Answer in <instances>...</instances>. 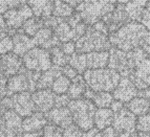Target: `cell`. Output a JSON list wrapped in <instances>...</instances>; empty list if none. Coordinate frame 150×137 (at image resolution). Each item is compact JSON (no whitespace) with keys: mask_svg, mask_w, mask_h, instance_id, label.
Returning <instances> with one entry per match:
<instances>
[{"mask_svg":"<svg viewBox=\"0 0 150 137\" xmlns=\"http://www.w3.org/2000/svg\"><path fill=\"white\" fill-rule=\"evenodd\" d=\"M50 58H52V62L56 66L59 67H63L65 65H67L69 63V57L64 53L60 46H55V47L50 48Z\"/></svg>","mask_w":150,"mask_h":137,"instance_id":"32","label":"cell"},{"mask_svg":"<svg viewBox=\"0 0 150 137\" xmlns=\"http://www.w3.org/2000/svg\"><path fill=\"white\" fill-rule=\"evenodd\" d=\"M23 67H24V64H23L22 57L16 55L13 51L5 55H1L0 70L8 79L19 73Z\"/></svg>","mask_w":150,"mask_h":137,"instance_id":"13","label":"cell"},{"mask_svg":"<svg viewBox=\"0 0 150 137\" xmlns=\"http://www.w3.org/2000/svg\"><path fill=\"white\" fill-rule=\"evenodd\" d=\"M64 129L57 125L48 122L43 129V137H62Z\"/></svg>","mask_w":150,"mask_h":137,"instance_id":"35","label":"cell"},{"mask_svg":"<svg viewBox=\"0 0 150 137\" xmlns=\"http://www.w3.org/2000/svg\"><path fill=\"white\" fill-rule=\"evenodd\" d=\"M138 93L139 89L135 87L132 81L130 80L129 77H122L119 85L113 90L112 95L115 97V100H120L124 104H127L135 96H138Z\"/></svg>","mask_w":150,"mask_h":137,"instance_id":"14","label":"cell"},{"mask_svg":"<svg viewBox=\"0 0 150 137\" xmlns=\"http://www.w3.org/2000/svg\"><path fill=\"white\" fill-rule=\"evenodd\" d=\"M137 115L124 107L115 113L112 127L119 137H130L137 130Z\"/></svg>","mask_w":150,"mask_h":137,"instance_id":"9","label":"cell"},{"mask_svg":"<svg viewBox=\"0 0 150 137\" xmlns=\"http://www.w3.org/2000/svg\"><path fill=\"white\" fill-rule=\"evenodd\" d=\"M62 73V67L53 65L48 70L41 73L40 79L37 83V89H52L54 82Z\"/></svg>","mask_w":150,"mask_h":137,"instance_id":"22","label":"cell"},{"mask_svg":"<svg viewBox=\"0 0 150 137\" xmlns=\"http://www.w3.org/2000/svg\"><path fill=\"white\" fill-rule=\"evenodd\" d=\"M61 49L64 51V53L68 57L70 56H73L74 53L77 51V48H76V42L74 41H69V42H65V43H62L60 45Z\"/></svg>","mask_w":150,"mask_h":137,"instance_id":"41","label":"cell"},{"mask_svg":"<svg viewBox=\"0 0 150 137\" xmlns=\"http://www.w3.org/2000/svg\"><path fill=\"white\" fill-rule=\"evenodd\" d=\"M32 97L37 111L44 114L55 107L56 94L52 89H37L32 93Z\"/></svg>","mask_w":150,"mask_h":137,"instance_id":"16","label":"cell"},{"mask_svg":"<svg viewBox=\"0 0 150 137\" xmlns=\"http://www.w3.org/2000/svg\"><path fill=\"white\" fill-rule=\"evenodd\" d=\"M126 108L137 116L147 114L150 112V100L141 96H135L134 98L126 104Z\"/></svg>","mask_w":150,"mask_h":137,"instance_id":"28","label":"cell"},{"mask_svg":"<svg viewBox=\"0 0 150 137\" xmlns=\"http://www.w3.org/2000/svg\"><path fill=\"white\" fill-rule=\"evenodd\" d=\"M39 137H43V136H39Z\"/></svg>","mask_w":150,"mask_h":137,"instance_id":"58","label":"cell"},{"mask_svg":"<svg viewBox=\"0 0 150 137\" xmlns=\"http://www.w3.org/2000/svg\"><path fill=\"white\" fill-rule=\"evenodd\" d=\"M70 100H71V98L68 96L67 93H64V94H56L55 107H57V108L67 107L68 104L70 103Z\"/></svg>","mask_w":150,"mask_h":137,"instance_id":"40","label":"cell"},{"mask_svg":"<svg viewBox=\"0 0 150 137\" xmlns=\"http://www.w3.org/2000/svg\"><path fill=\"white\" fill-rule=\"evenodd\" d=\"M0 61H1V55H0Z\"/></svg>","mask_w":150,"mask_h":137,"instance_id":"57","label":"cell"},{"mask_svg":"<svg viewBox=\"0 0 150 137\" xmlns=\"http://www.w3.org/2000/svg\"><path fill=\"white\" fill-rule=\"evenodd\" d=\"M6 83H8V77L0 70V85H6Z\"/></svg>","mask_w":150,"mask_h":137,"instance_id":"52","label":"cell"},{"mask_svg":"<svg viewBox=\"0 0 150 137\" xmlns=\"http://www.w3.org/2000/svg\"><path fill=\"white\" fill-rule=\"evenodd\" d=\"M101 132H102V134L104 137H119L118 134H117V132H115V128H113L112 126H109V127L105 128V129L102 130Z\"/></svg>","mask_w":150,"mask_h":137,"instance_id":"45","label":"cell"},{"mask_svg":"<svg viewBox=\"0 0 150 137\" xmlns=\"http://www.w3.org/2000/svg\"><path fill=\"white\" fill-rule=\"evenodd\" d=\"M129 79L139 90L150 87V57L146 58L135 67Z\"/></svg>","mask_w":150,"mask_h":137,"instance_id":"12","label":"cell"},{"mask_svg":"<svg viewBox=\"0 0 150 137\" xmlns=\"http://www.w3.org/2000/svg\"><path fill=\"white\" fill-rule=\"evenodd\" d=\"M148 34L149 30L141 22L130 21L117 32L109 34V41L112 47L124 51H131L135 48L142 47Z\"/></svg>","mask_w":150,"mask_h":137,"instance_id":"1","label":"cell"},{"mask_svg":"<svg viewBox=\"0 0 150 137\" xmlns=\"http://www.w3.org/2000/svg\"><path fill=\"white\" fill-rule=\"evenodd\" d=\"M8 32H10V30H8V25L5 23L3 15L0 14V39H2V38L8 36Z\"/></svg>","mask_w":150,"mask_h":137,"instance_id":"44","label":"cell"},{"mask_svg":"<svg viewBox=\"0 0 150 137\" xmlns=\"http://www.w3.org/2000/svg\"><path fill=\"white\" fill-rule=\"evenodd\" d=\"M54 1H55V0H54Z\"/></svg>","mask_w":150,"mask_h":137,"instance_id":"59","label":"cell"},{"mask_svg":"<svg viewBox=\"0 0 150 137\" xmlns=\"http://www.w3.org/2000/svg\"><path fill=\"white\" fill-rule=\"evenodd\" d=\"M45 117L48 120V122L54 124V125H57L59 127H62L63 129H65L68 126L74 124L73 115H71V112L68 109V107H63V108L54 107L47 113H45Z\"/></svg>","mask_w":150,"mask_h":137,"instance_id":"17","label":"cell"},{"mask_svg":"<svg viewBox=\"0 0 150 137\" xmlns=\"http://www.w3.org/2000/svg\"><path fill=\"white\" fill-rule=\"evenodd\" d=\"M63 1H65L66 3H68V4H70L73 8H77L78 5L80 4V3H82L84 0H63Z\"/></svg>","mask_w":150,"mask_h":137,"instance_id":"51","label":"cell"},{"mask_svg":"<svg viewBox=\"0 0 150 137\" xmlns=\"http://www.w3.org/2000/svg\"><path fill=\"white\" fill-rule=\"evenodd\" d=\"M141 23H142V24L150 32V1L147 3V5H146V8H145V11H144V13H143Z\"/></svg>","mask_w":150,"mask_h":137,"instance_id":"42","label":"cell"},{"mask_svg":"<svg viewBox=\"0 0 150 137\" xmlns=\"http://www.w3.org/2000/svg\"><path fill=\"white\" fill-rule=\"evenodd\" d=\"M83 133L84 131H82L77 125L73 124L67 128H65L62 137H83Z\"/></svg>","mask_w":150,"mask_h":137,"instance_id":"39","label":"cell"},{"mask_svg":"<svg viewBox=\"0 0 150 137\" xmlns=\"http://www.w3.org/2000/svg\"><path fill=\"white\" fill-rule=\"evenodd\" d=\"M12 38H13V42H14L13 53H15L16 55L20 56V57H23L28 50L36 47L33 38L28 35H25L24 32H21V30H18L15 35L12 36Z\"/></svg>","mask_w":150,"mask_h":137,"instance_id":"20","label":"cell"},{"mask_svg":"<svg viewBox=\"0 0 150 137\" xmlns=\"http://www.w3.org/2000/svg\"><path fill=\"white\" fill-rule=\"evenodd\" d=\"M86 88H87V84H86L84 77L82 74H78L71 80V84L69 86L67 94L71 100H79L84 96Z\"/></svg>","mask_w":150,"mask_h":137,"instance_id":"27","label":"cell"},{"mask_svg":"<svg viewBox=\"0 0 150 137\" xmlns=\"http://www.w3.org/2000/svg\"><path fill=\"white\" fill-rule=\"evenodd\" d=\"M148 0H131L125 4V11L129 21L141 22Z\"/></svg>","mask_w":150,"mask_h":137,"instance_id":"23","label":"cell"},{"mask_svg":"<svg viewBox=\"0 0 150 137\" xmlns=\"http://www.w3.org/2000/svg\"><path fill=\"white\" fill-rule=\"evenodd\" d=\"M115 112L110 108H98L95 114V127L102 131L105 128L112 126Z\"/></svg>","mask_w":150,"mask_h":137,"instance_id":"26","label":"cell"},{"mask_svg":"<svg viewBox=\"0 0 150 137\" xmlns=\"http://www.w3.org/2000/svg\"><path fill=\"white\" fill-rule=\"evenodd\" d=\"M140 137H150V132H139Z\"/></svg>","mask_w":150,"mask_h":137,"instance_id":"53","label":"cell"},{"mask_svg":"<svg viewBox=\"0 0 150 137\" xmlns=\"http://www.w3.org/2000/svg\"><path fill=\"white\" fill-rule=\"evenodd\" d=\"M0 137H8L6 133L4 132V130H3L1 127H0Z\"/></svg>","mask_w":150,"mask_h":137,"instance_id":"55","label":"cell"},{"mask_svg":"<svg viewBox=\"0 0 150 137\" xmlns=\"http://www.w3.org/2000/svg\"><path fill=\"white\" fill-rule=\"evenodd\" d=\"M8 96V88L6 85H0V100H2L3 97Z\"/></svg>","mask_w":150,"mask_h":137,"instance_id":"50","label":"cell"},{"mask_svg":"<svg viewBox=\"0 0 150 137\" xmlns=\"http://www.w3.org/2000/svg\"><path fill=\"white\" fill-rule=\"evenodd\" d=\"M76 12L75 8H73L70 4L66 3L63 0H55L54 5L53 16L59 18H68Z\"/></svg>","mask_w":150,"mask_h":137,"instance_id":"31","label":"cell"},{"mask_svg":"<svg viewBox=\"0 0 150 137\" xmlns=\"http://www.w3.org/2000/svg\"><path fill=\"white\" fill-rule=\"evenodd\" d=\"M87 86L95 92H113L121 81V74L111 68L87 69L83 73Z\"/></svg>","mask_w":150,"mask_h":137,"instance_id":"3","label":"cell"},{"mask_svg":"<svg viewBox=\"0 0 150 137\" xmlns=\"http://www.w3.org/2000/svg\"><path fill=\"white\" fill-rule=\"evenodd\" d=\"M28 4L32 8L34 16L39 18H48L53 16L54 0H28Z\"/></svg>","mask_w":150,"mask_h":137,"instance_id":"21","label":"cell"},{"mask_svg":"<svg viewBox=\"0 0 150 137\" xmlns=\"http://www.w3.org/2000/svg\"><path fill=\"white\" fill-rule=\"evenodd\" d=\"M70 84H71V80L65 77L64 74H61L54 82L52 90L55 94H64V93H67Z\"/></svg>","mask_w":150,"mask_h":137,"instance_id":"33","label":"cell"},{"mask_svg":"<svg viewBox=\"0 0 150 137\" xmlns=\"http://www.w3.org/2000/svg\"><path fill=\"white\" fill-rule=\"evenodd\" d=\"M149 56L142 47H138L131 51H124L117 47L109 49L108 68L118 71L121 77H129L135 67Z\"/></svg>","mask_w":150,"mask_h":137,"instance_id":"2","label":"cell"},{"mask_svg":"<svg viewBox=\"0 0 150 137\" xmlns=\"http://www.w3.org/2000/svg\"><path fill=\"white\" fill-rule=\"evenodd\" d=\"M42 27H44L43 18L33 16L28 20L25 21L24 24L22 25V27H21L20 30H21V32H24L25 35H28L33 38Z\"/></svg>","mask_w":150,"mask_h":137,"instance_id":"29","label":"cell"},{"mask_svg":"<svg viewBox=\"0 0 150 137\" xmlns=\"http://www.w3.org/2000/svg\"></svg>","mask_w":150,"mask_h":137,"instance_id":"60","label":"cell"},{"mask_svg":"<svg viewBox=\"0 0 150 137\" xmlns=\"http://www.w3.org/2000/svg\"><path fill=\"white\" fill-rule=\"evenodd\" d=\"M130 137H140V134H139V133H133Z\"/></svg>","mask_w":150,"mask_h":137,"instance_id":"56","label":"cell"},{"mask_svg":"<svg viewBox=\"0 0 150 137\" xmlns=\"http://www.w3.org/2000/svg\"><path fill=\"white\" fill-rule=\"evenodd\" d=\"M88 69H100L106 68L109 62V50L108 51H93L86 53Z\"/></svg>","mask_w":150,"mask_h":137,"instance_id":"24","label":"cell"},{"mask_svg":"<svg viewBox=\"0 0 150 137\" xmlns=\"http://www.w3.org/2000/svg\"><path fill=\"white\" fill-rule=\"evenodd\" d=\"M70 66H73L78 71L79 74H82L88 69L87 68V59H86V53H81L76 51L73 56L69 57V63Z\"/></svg>","mask_w":150,"mask_h":137,"instance_id":"30","label":"cell"},{"mask_svg":"<svg viewBox=\"0 0 150 137\" xmlns=\"http://www.w3.org/2000/svg\"><path fill=\"white\" fill-rule=\"evenodd\" d=\"M67 107L73 115L74 124L82 131L85 132L95 127V114L98 108L93 100L84 97L71 100Z\"/></svg>","mask_w":150,"mask_h":137,"instance_id":"5","label":"cell"},{"mask_svg":"<svg viewBox=\"0 0 150 137\" xmlns=\"http://www.w3.org/2000/svg\"><path fill=\"white\" fill-rule=\"evenodd\" d=\"M142 48L145 50L146 53H147V55L150 57V32H149V34L147 35V37L145 38L144 42H143Z\"/></svg>","mask_w":150,"mask_h":137,"instance_id":"47","label":"cell"},{"mask_svg":"<svg viewBox=\"0 0 150 137\" xmlns=\"http://www.w3.org/2000/svg\"><path fill=\"white\" fill-rule=\"evenodd\" d=\"M13 49H14V42L12 36H6L0 39V55L12 53Z\"/></svg>","mask_w":150,"mask_h":137,"instance_id":"38","label":"cell"},{"mask_svg":"<svg viewBox=\"0 0 150 137\" xmlns=\"http://www.w3.org/2000/svg\"><path fill=\"white\" fill-rule=\"evenodd\" d=\"M62 73L65 75V77H67L68 79H70V80H73L74 77H76L78 74H79L77 70H76L73 66H70L69 64L63 66L62 67Z\"/></svg>","mask_w":150,"mask_h":137,"instance_id":"43","label":"cell"},{"mask_svg":"<svg viewBox=\"0 0 150 137\" xmlns=\"http://www.w3.org/2000/svg\"><path fill=\"white\" fill-rule=\"evenodd\" d=\"M113 100L115 97L110 92H96L93 98V102L97 108H110Z\"/></svg>","mask_w":150,"mask_h":137,"instance_id":"34","label":"cell"},{"mask_svg":"<svg viewBox=\"0 0 150 137\" xmlns=\"http://www.w3.org/2000/svg\"><path fill=\"white\" fill-rule=\"evenodd\" d=\"M129 1H131V0H117V3H119V4H127Z\"/></svg>","mask_w":150,"mask_h":137,"instance_id":"54","label":"cell"},{"mask_svg":"<svg viewBox=\"0 0 150 137\" xmlns=\"http://www.w3.org/2000/svg\"><path fill=\"white\" fill-rule=\"evenodd\" d=\"M54 34L59 39L61 43L69 42V41L76 40L75 30L69 25V23L66 21L65 18H62V20L58 23V25L54 28Z\"/></svg>","mask_w":150,"mask_h":137,"instance_id":"25","label":"cell"},{"mask_svg":"<svg viewBox=\"0 0 150 137\" xmlns=\"http://www.w3.org/2000/svg\"><path fill=\"white\" fill-rule=\"evenodd\" d=\"M99 132H100V130L98 129L97 127H93V128H91L90 130L85 131V132L83 133V137H95Z\"/></svg>","mask_w":150,"mask_h":137,"instance_id":"48","label":"cell"},{"mask_svg":"<svg viewBox=\"0 0 150 137\" xmlns=\"http://www.w3.org/2000/svg\"><path fill=\"white\" fill-rule=\"evenodd\" d=\"M112 45L109 41V35L99 32L93 25L88 26L85 35L76 41L78 53H88L93 51H108Z\"/></svg>","mask_w":150,"mask_h":137,"instance_id":"6","label":"cell"},{"mask_svg":"<svg viewBox=\"0 0 150 137\" xmlns=\"http://www.w3.org/2000/svg\"><path fill=\"white\" fill-rule=\"evenodd\" d=\"M28 0H0V14H4L5 12L18 8L25 4Z\"/></svg>","mask_w":150,"mask_h":137,"instance_id":"36","label":"cell"},{"mask_svg":"<svg viewBox=\"0 0 150 137\" xmlns=\"http://www.w3.org/2000/svg\"><path fill=\"white\" fill-rule=\"evenodd\" d=\"M48 124L45 114L40 111H36L32 115L24 117L22 120V131L23 133L39 132L44 129V127Z\"/></svg>","mask_w":150,"mask_h":137,"instance_id":"19","label":"cell"},{"mask_svg":"<svg viewBox=\"0 0 150 137\" xmlns=\"http://www.w3.org/2000/svg\"><path fill=\"white\" fill-rule=\"evenodd\" d=\"M13 100V110H15L21 117H28L37 111L35 103L33 100L32 92L24 91V92L15 93L11 95Z\"/></svg>","mask_w":150,"mask_h":137,"instance_id":"11","label":"cell"},{"mask_svg":"<svg viewBox=\"0 0 150 137\" xmlns=\"http://www.w3.org/2000/svg\"><path fill=\"white\" fill-rule=\"evenodd\" d=\"M137 130L139 132H150V113L138 117Z\"/></svg>","mask_w":150,"mask_h":137,"instance_id":"37","label":"cell"},{"mask_svg":"<svg viewBox=\"0 0 150 137\" xmlns=\"http://www.w3.org/2000/svg\"><path fill=\"white\" fill-rule=\"evenodd\" d=\"M124 108V103L120 102V100H115L112 102V104H111V106H110V109L112 110L113 112H118V111H120L121 109H123Z\"/></svg>","mask_w":150,"mask_h":137,"instance_id":"46","label":"cell"},{"mask_svg":"<svg viewBox=\"0 0 150 137\" xmlns=\"http://www.w3.org/2000/svg\"><path fill=\"white\" fill-rule=\"evenodd\" d=\"M24 67L36 72H44L53 66L50 53L48 49L34 47L22 57Z\"/></svg>","mask_w":150,"mask_h":137,"instance_id":"8","label":"cell"},{"mask_svg":"<svg viewBox=\"0 0 150 137\" xmlns=\"http://www.w3.org/2000/svg\"><path fill=\"white\" fill-rule=\"evenodd\" d=\"M33 16H34V13L28 3L18 8H12L3 14L5 23L8 25V30H20L25 21L28 20Z\"/></svg>","mask_w":150,"mask_h":137,"instance_id":"10","label":"cell"},{"mask_svg":"<svg viewBox=\"0 0 150 137\" xmlns=\"http://www.w3.org/2000/svg\"><path fill=\"white\" fill-rule=\"evenodd\" d=\"M149 113H150V112H149Z\"/></svg>","mask_w":150,"mask_h":137,"instance_id":"61","label":"cell"},{"mask_svg":"<svg viewBox=\"0 0 150 137\" xmlns=\"http://www.w3.org/2000/svg\"><path fill=\"white\" fill-rule=\"evenodd\" d=\"M34 43L37 47L48 49L55 47V46H60L62 43L59 41L57 37L54 34V30L48 27H42L39 32L33 37Z\"/></svg>","mask_w":150,"mask_h":137,"instance_id":"18","label":"cell"},{"mask_svg":"<svg viewBox=\"0 0 150 137\" xmlns=\"http://www.w3.org/2000/svg\"><path fill=\"white\" fill-rule=\"evenodd\" d=\"M41 73L42 72H36L23 67L19 73L8 79V83H6L8 96H11L15 93L24 92V91H28L32 93L36 91L37 83L40 79Z\"/></svg>","mask_w":150,"mask_h":137,"instance_id":"7","label":"cell"},{"mask_svg":"<svg viewBox=\"0 0 150 137\" xmlns=\"http://www.w3.org/2000/svg\"><path fill=\"white\" fill-rule=\"evenodd\" d=\"M117 5V0H84L76 8V12L88 26H91L115 11Z\"/></svg>","mask_w":150,"mask_h":137,"instance_id":"4","label":"cell"},{"mask_svg":"<svg viewBox=\"0 0 150 137\" xmlns=\"http://www.w3.org/2000/svg\"><path fill=\"white\" fill-rule=\"evenodd\" d=\"M102 21H104L105 24L107 25L109 34L117 32L119 28L122 27L123 25L130 22L127 17V14H126L125 5L119 4V3L117 5V8H115V11H112L111 13L103 17Z\"/></svg>","mask_w":150,"mask_h":137,"instance_id":"15","label":"cell"},{"mask_svg":"<svg viewBox=\"0 0 150 137\" xmlns=\"http://www.w3.org/2000/svg\"><path fill=\"white\" fill-rule=\"evenodd\" d=\"M138 96L144 97V98H147V100H150V87L144 90H139Z\"/></svg>","mask_w":150,"mask_h":137,"instance_id":"49","label":"cell"}]
</instances>
